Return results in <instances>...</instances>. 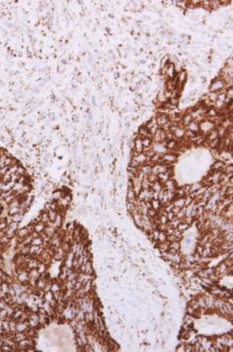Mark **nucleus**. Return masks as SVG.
<instances>
[{
    "label": "nucleus",
    "mask_w": 233,
    "mask_h": 352,
    "mask_svg": "<svg viewBox=\"0 0 233 352\" xmlns=\"http://www.w3.org/2000/svg\"><path fill=\"white\" fill-rule=\"evenodd\" d=\"M134 150L138 153H142L144 152V147L142 144V137H138L136 139L134 142Z\"/></svg>",
    "instance_id": "nucleus-1"
},
{
    "label": "nucleus",
    "mask_w": 233,
    "mask_h": 352,
    "mask_svg": "<svg viewBox=\"0 0 233 352\" xmlns=\"http://www.w3.org/2000/svg\"><path fill=\"white\" fill-rule=\"evenodd\" d=\"M183 121V124H184L183 125H185V126H189V125L190 124L192 123V117L191 115H186L185 116H184V118H183L182 119Z\"/></svg>",
    "instance_id": "nucleus-2"
}]
</instances>
